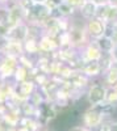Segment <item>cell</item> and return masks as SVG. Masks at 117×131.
<instances>
[{
    "mask_svg": "<svg viewBox=\"0 0 117 131\" xmlns=\"http://www.w3.org/2000/svg\"><path fill=\"white\" fill-rule=\"evenodd\" d=\"M104 97H105V89L103 88V86H100V85H95L93 88L91 89V92H90V100L93 104L101 102L104 100Z\"/></svg>",
    "mask_w": 117,
    "mask_h": 131,
    "instance_id": "2",
    "label": "cell"
},
{
    "mask_svg": "<svg viewBox=\"0 0 117 131\" xmlns=\"http://www.w3.org/2000/svg\"><path fill=\"white\" fill-rule=\"evenodd\" d=\"M78 121V113L76 112H69L66 114H62L57 121H55V127L57 128H67L76 123Z\"/></svg>",
    "mask_w": 117,
    "mask_h": 131,
    "instance_id": "1",
    "label": "cell"
},
{
    "mask_svg": "<svg viewBox=\"0 0 117 131\" xmlns=\"http://www.w3.org/2000/svg\"><path fill=\"white\" fill-rule=\"evenodd\" d=\"M99 46L103 50H105V51H109L113 47V42H112V39L109 37H103V38L99 39Z\"/></svg>",
    "mask_w": 117,
    "mask_h": 131,
    "instance_id": "7",
    "label": "cell"
},
{
    "mask_svg": "<svg viewBox=\"0 0 117 131\" xmlns=\"http://www.w3.org/2000/svg\"><path fill=\"white\" fill-rule=\"evenodd\" d=\"M11 36L15 37L16 39H23V38L26 36V28H25L24 25H18V26H16V28L12 30Z\"/></svg>",
    "mask_w": 117,
    "mask_h": 131,
    "instance_id": "6",
    "label": "cell"
},
{
    "mask_svg": "<svg viewBox=\"0 0 117 131\" xmlns=\"http://www.w3.org/2000/svg\"><path fill=\"white\" fill-rule=\"evenodd\" d=\"M92 2H95V3H98V4H103L105 0H92Z\"/></svg>",
    "mask_w": 117,
    "mask_h": 131,
    "instance_id": "9",
    "label": "cell"
},
{
    "mask_svg": "<svg viewBox=\"0 0 117 131\" xmlns=\"http://www.w3.org/2000/svg\"><path fill=\"white\" fill-rule=\"evenodd\" d=\"M111 130H112V131H117V125H113Z\"/></svg>",
    "mask_w": 117,
    "mask_h": 131,
    "instance_id": "12",
    "label": "cell"
},
{
    "mask_svg": "<svg viewBox=\"0 0 117 131\" xmlns=\"http://www.w3.org/2000/svg\"><path fill=\"white\" fill-rule=\"evenodd\" d=\"M82 13L86 17H92L95 13H96V5H95V3H92V2L86 3L82 8Z\"/></svg>",
    "mask_w": 117,
    "mask_h": 131,
    "instance_id": "5",
    "label": "cell"
},
{
    "mask_svg": "<svg viewBox=\"0 0 117 131\" xmlns=\"http://www.w3.org/2000/svg\"><path fill=\"white\" fill-rule=\"evenodd\" d=\"M51 2H53V3H55V4H58V3L62 2V0H51Z\"/></svg>",
    "mask_w": 117,
    "mask_h": 131,
    "instance_id": "13",
    "label": "cell"
},
{
    "mask_svg": "<svg viewBox=\"0 0 117 131\" xmlns=\"http://www.w3.org/2000/svg\"><path fill=\"white\" fill-rule=\"evenodd\" d=\"M32 13H33L37 18H44L49 15L47 12V8L42 4H36L33 8H32Z\"/></svg>",
    "mask_w": 117,
    "mask_h": 131,
    "instance_id": "4",
    "label": "cell"
},
{
    "mask_svg": "<svg viewBox=\"0 0 117 131\" xmlns=\"http://www.w3.org/2000/svg\"><path fill=\"white\" fill-rule=\"evenodd\" d=\"M7 46H8V41H7L3 36H0V50L4 49V47H7Z\"/></svg>",
    "mask_w": 117,
    "mask_h": 131,
    "instance_id": "8",
    "label": "cell"
},
{
    "mask_svg": "<svg viewBox=\"0 0 117 131\" xmlns=\"http://www.w3.org/2000/svg\"><path fill=\"white\" fill-rule=\"evenodd\" d=\"M33 2H36V3L41 4V3H44V2H46V0H33Z\"/></svg>",
    "mask_w": 117,
    "mask_h": 131,
    "instance_id": "10",
    "label": "cell"
},
{
    "mask_svg": "<svg viewBox=\"0 0 117 131\" xmlns=\"http://www.w3.org/2000/svg\"><path fill=\"white\" fill-rule=\"evenodd\" d=\"M109 2H111L113 5H116V7H117V0H109Z\"/></svg>",
    "mask_w": 117,
    "mask_h": 131,
    "instance_id": "11",
    "label": "cell"
},
{
    "mask_svg": "<svg viewBox=\"0 0 117 131\" xmlns=\"http://www.w3.org/2000/svg\"><path fill=\"white\" fill-rule=\"evenodd\" d=\"M88 29H90V33H91L92 36L100 37L101 34H104V26L101 24V21H99V20L91 21L90 25H88Z\"/></svg>",
    "mask_w": 117,
    "mask_h": 131,
    "instance_id": "3",
    "label": "cell"
}]
</instances>
